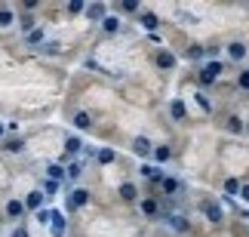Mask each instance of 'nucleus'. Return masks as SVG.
<instances>
[{
	"label": "nucleus",
	"instance_id": "f257e3e1",
	"mask_svg": "<svg viewBox=\"0 0 249 237\" xmlns=\"http://www.w3.org/2000/svg\"><path fill=\"white\" fill-rule=\"evenodd\" d=\"M222 71H225L222 62H218V59H209L203 68L197 71V83H200V87H209V83H215L218 77H222Z\"/></svg>",
	"mask_w": 249,
	"mask_h": 237
},
{
	"label": "nucleus",
	"instance_id": "f03ea898",
	"mask_svg": "<svg viewBox=\"0 0 249 237\" xmlns=\"http://www.w3.org/2000/svg\"><path fill=\"white\" fill-rule=\"evenodd\" d=\"M139 25L145 28L148 34H157V28H160V18H157V13H151V9H139Z\"/></svg>",
	"mask_w": 249,
	"mask_h": 237
},
{
	"label": "nucleus",
	"instance_id": "7ed1b4c3",
	"mask_svg": "<svg viewBox=\"0 0 249 237\" xmlns=\"http://www.w3.org/2000/svg\"><path fill=\"white\" fill-rule=\"evenodd\" d=\"M65 228H68V222H65V216L59 210L50 213V234L53 237H65Z\"/></svg>",
	"mask_w": 249,
	"mask_h": 237
},
{
	"label": "nucleus",
	"instance_id": "20e7f679",
	"mask_svg": "<svg viewBox=\"0 0 249 237\" xmlns=\"http://www.w3.org/2000/svg\"><path fill=\"white\" fill-rule=\"evenodd\" d=\"M86 203H89V191H86V188H74L68 194V210H80Z\"/></svg>",
	"mask_w": 249,
	"mask_h": 237
},
{
	"label": "nucleus",
	"instance_id": "39448f33",
	"mask_svg": "<svg viewBox=\"0 0 249 237\" xmlns=\"http://www.w3.org/2000/svg\"><path fill=\"white\" fill-rule=\"evenodd\" d=\"M43 201H46V197H43L40 188H37V191H31L22 203H25V210H34V213H37V210H43Z\"/></svg>",
	"mask_w": 249,
	"mask_h": 237
},
{
	"label": "nucleus",
	"instance_id": "423d86ee",
	"mask_svg": "<svg viewBox=\"0 0 249 237\" xmlns=\"http://www.w3.org/2000/svg\"><path fill=\"white\" fill-rule=\"evenodd\" d=\"M83 13H86V18H89V22H102V18L108 16V6H105V3H89Z\"/></svg>",
	"mask_w": 249,
	"mask_h": 237
},
{
	"label": "nucleus",
	"instance_id": "0eeeda50",
	"mask_svg": "<svg viewBox=\"0 0 249 237\" xmlns=\"http://www.w3.org/2000/svg\"><path fill=\"white\" fill-rule=\"evenodd\" d=\"M169 117H172V120H185V117H188L185 99H172V102H169Z\"/></svg>",
	"mask_w": 249,
	"mask_h": 237
},
{
	"label": "nucleus",
	"instance_id": "6e6552de",
	"mask_svg": "<svg viewBox=\"0 0 249 237\" xmlns=\"http://www.w3.org/2000/svg\"><path fill=\"white\" fill-rule=\"evenodd\" d=\"M117 194H120V201H126V203H136V201H139V188L132 185V182H123V185L117 188Z\"/></svg>",
	"mask_w": 249,
	"mask_h": 237
},
{
	"label": "nucleus",
	"instance_id": "1a4fd4ad",
	"mask_svg": "<svg viewBox=\"0 0 249 237\" xmlns=\"http://www.w3.org/2000/svg\"><path fill=\"white\" fill-rule=\"evenodd\" d=\"M203 213H206V219L213 222V225H222V219H225L222 203H203Z\"/></svg>",
	"mask_w": 249,
	"mask_h": 237
},
{
	"label": "nucleus",
	"instance_id": "9d476101",
	"mask_svg": "<svg viewBox=\"0 0 249 237\" xmlns=\"http://www.w3.org/2000/svg\"><path fill=\"white\" fill-rule=\"evenodd\" d=\"M225 50H228V55H231L234 62H243L246 59V43H240V40H231Z\"/></svg>",
	"mask_w": 249,
	"mask_h": 237
},
{
	"label": "nucleus",
	"instance_id": "9b49d317",
	"mask_svg": "<svg viewBox=\"0 0 249 237\" xmlns=\"http://www.w3.org/2000/svg\"><path fill=\"white\" fill-rule=\"evenodd\" d=\"M176 62H178V59H176V55H172L169 50H160V53H157V68L172 71V68H176Z\"/></svg>",
	"mask_w": 249,
	"mask_h": 237
},
{
	"label": "nucleus",
	"instance_id": "f8f14e48",
	"mask_svg": "<svg viewBox=\"0 0 249 237\" xmlns=\"http://www.w3.org/2000/svg\"><path fill=\"white\" fill-rule=\"evenodd\" d=\"M166 222H169V228L176 231V234H188V228H191V222L185 219V216H169Z\"/></svg>",
	"mask_w": 249,
	"mask_h": 237
},
{
	"label": "nucleus",
	"instance_id": "ddd939ff",
	"mask_svg": "<svg viewBox=\"0 0 249 237\" xmlns=\"http://www.w3.org/2000/svg\"><path fill=\"white\" fill-rule=\"evenodd\" d=\"M151 148H154V145H151L145 136H136V139H132V151H136L139 157H148V154H151Z\"/></svg>",
	"mask_w": 249,
	"mask_h": 237
},
{
	"label": "nucleus",
	"instance_id": "4468645a",
	"mask_svg": "<svg viewBox=\"0 0 249 237\" xmlns=\"http://www.w3.org/2000/svg\"><path fill=\"white\" fill-rule=\"evenodd\" d=\"M139 210L145 213V216H157V213H160V203H157V197H142Z\"/></svg>",
	"mask_w": 249,
	"mask_h": 237
},
{
	"label": "nucleus",
	"instance_id": "2eb2a0df",
	"mask_svg": "<svg viewBox=\"0 0 249 237\" xmlns=\"http://www.w3.org/2000/svg\"><path fill=\"white\" fill-rule=\"evenodd\" d=\"M6 216L18 222V219L25 216V203H22V201H6Z\"/></svg>",
	"mask_w": 249,
	"mask_h": 237
},
{
	"label": "nucleus",
	"instance_id": "dca6fc26",
	"mask_svg": "<svg viewBox=\"0 0 249 237\" xmlns=\"http://www.w3.org/2000/svg\"><path fill=\"white\" fill-rule=\"evenodd\" d=\"M151 157H154L157 164H166V160L172 157V148L169 145H154V148H151Z\"/></svg>",
	"mask_w": 249,
	"mask_h": 237
},
{
	"label": "nucleus",
	"instance_id": "f3484780",
	"mask_svg": "<svg viewBox=\"0 0 249 237\" xmlns=\"http://www.w3.org/2000/svg\"><path fill=\"white\" fill-rule=\"evenodd\" d=\"M99 25H102L105 34H117V31H120V18H117V16H105Z\"/></svg>",
	"mask_w": 249,
	"mask_h": 237
},
{
	"label": "nucleus",
	"instance_id": "a211bd4d",
	"mask_svg": "<svg viewBox=\"0 0 249 237\" xmlns=\"http://www.w3.org/2000/svg\"><path fill=\"white\" fill-rule=\"evenodd\" d=\"M83 151V139L80 136H68L65 139V154H80Z\"/></svg>",
	"mask_w": 249,
	"mask_h": 237
},
{
	"label": "nucleus",
	"instance_id": "6ab92c4d",
	"mask_svg": "<svg viewBox=\"0 0 249 237\" xmlns=\"http://www.w3.org/2000/svg\"><path fill=\"white\" fill-rule=\"evenodd\" d=\"M43 40H46V31H43V28H34V31L25 34V43H28V46H40Z\"/></svg>",
	"mask_w": 249,
	"mask_h": 237
},
{
	"label": "nucleus",
	"instance_id": "aec40b11",
	"mask_svg": "<svg viewBox=\"0 0 249 237\" xmlns=\"http://www.w3.org/2000/svg\"><path fill=\"white\" fill-rule=\"evenodd\" d=\"M3 151H6V154H22V151H25V139H6Z\"/></svg>",
	"mask_w": 249,
	"mask_h": 237
},
{
	"label": "nucleus",
	"instance_id": "412c9836",
	"mask_svg": "<svg viewBox=\"0 0 249 237\" xmlns=\"http://www.w3.org/2000/svg\"><path fill=\"white\" fill-rule=\"evenodd\" d=\"M95 160H99L102 166H108V164L117 160V154H114V148H99V151H95Z\"/></svg>",
	"mask_w": 249,
	"mask_h": 237
},
{
	"label": "nucleus",
	"instance_id": "4be33fe9",
	"mask_svg": "<svg viewBox=\"0 0 249 237\" xmlns=\"http://www.w3.org/2000/svg\"><path fill=\"white\" fill-rule=\"evenodd\" d=\"M71 123H74L77 129H89V127H92V114H86V111H77Z\"/></svg>",
	"mask_w": 249,
	"mask_h": 237
},
{
	"label": "nucleus",
	"instance_id": "5701e85b",
	"mask_svg": "<svg viewBox=\"0 0 249 237\" xmlns=\"http://www.w3.org/2000/svg\"><path fill=\"white\" fill-rule=\"evenodd\" d=\"M160 188H163V194H178V191H181V182H178V179H169V176H163V182H160Z\"/></svg>",
	"mask_w": 249,
	"mask_h": 237
},
{
	"label": "nucleus",
	"instance_id": "b1692460",
	"mask_svg": "<svg viewBox=\"0 0 249 237\" xmlns=\"http://www.w3.org/2000/svg\"><path fill=\"white\" fill-rule=\"evenodd\" d=\"M16 25V13L9 6H0V28H13Z\"/></svg>",
	"mask_w": 249,
	"mask_h": 237
},
{
	"label": "nucleus",
	"instance_id": "393cba45",
	"mask_svg": "<svg viewBox=\"0 0 249 237\" xmlns=\"http://www.w3.org/2000/svg\"><path fill=\"white\" fill-rule=\"evenodd\" d=\"M46 179L62 182V179H65V166H62V164H50V166H46Z\"/></svg>",
	"mask_w": 249,
	"mask_h": 237
},
{
	"label": "nucleus",
	"instance_id": "a878e982",
	"mask_svg": "<svg viewBox=\"0 0 249 237\" xmlns=\"http://www.w3.org/2000/svg\"><path fill=\"white\" fill-rule=\"evenodd\" d=\"M59 182H53V179H43V185H40V191H43V197H50V194H59Z\"/></svg>",
	"mask_w": 249,
	"mask_h": 237
},
{
	"label": "nucleus",
	"instance_id": "bb28decb",
	"mask_svg": "<svg viewBox=\"0 0 249 237\" xmlns=\"http://www.w3.org/2000/svg\"><path fill=\"white\" fill-rule=\"evenodd\" d=\"M225 127L231 129V132H237V136H240V132L246 129V123H243L240 117H228V120H225Z\"/></svg>",
	"mask_w": 249,
	"mask_h": 237
},
{
	"label": "nucleus",
	"instance_id": "cd10ccee",
	"mask_svg": "<svg viewBox=\"0 0 249 237\" xmlns=\"http://www.w3.org/2000/svg\"><path fill=\"white\" fill-rule=\"evenodd\" d=\"M83 176V164H68L65 166V179H80Z\"/></svg>",
	"mask_w": 249,
	"mask_h": 237
},
{
	"label": "nucleus",
	"instance_id": "c85d7f7f",
	"mask_svg": "<svg viewBox=\"0 0 249 237\" xmlns=\"http://www.w3.org/2000/svg\"><path fill=\"white\" fill-rule=\"evenodd\" d=\"M225 194H240V182L231 176V179H225Z\"/></svg>",
	"mask_w": 249,
	"mask_h": 237
},
{
	"label": "nucleus",
	"instance_id": "c756f323",
	"mask_svg": "<svg viewBox=\"0 0 249 237\" xmlns=\"http://www.w3.org/2000/svg\"><path fill=\"white\" fill-rule=\"evenodd\" d=\"M237 87H240L243 92H249V68H243L240 74H237Z\"/></svg>",
	"mask_w": 249,
	"mask_h": 237
},
{
	"label": "nucleus",
	"instance_id": "7c9ffc66",
	"mask_svg": "<svg viewBox=\"0 0 249 237\" xmlns=\"http://www.w3.org/2000/svg\"><path fill=\"white\" fill-rule=\"evenodd\" d=\"M194 99H197V105H200V111H206V114H209V111H213V102H209V99L203 96V92H197Z\"/></svg>",
	"mask_w": 249,
	"mask_h": 237
},
{
	"label": "nucleus",
	"instance_id": "2f4dec72",
	"mask_svg": "<svg viewBox=\"0 0 249 237\" xmlns=\"http://www.w3.org/2000/svg\"><path fill=\"white\" fill-rule=\"evenodd\" d=\"M83 9H86V3H83V0H71V3H68V13H71V16L83 13Z\"/></svg>",
	"mask_w": 249,
	"mask_h": 237
},
{
	"label": "nucleus",
	"instance_id": "473e14b6",
	"mask_svg": "<svg viewBox=\"0 0 249 237\" xmlns=\"http://www.w3.org/2000/svg\"><path fill=\"white\" fill-rule=\"evenodd\" d=\"M59 50H62L59 43H40V53H43V55H55Z\"/></svg>",
	"mask_w": 249,
	"mask_h": 237
},
{
	"label": "nucleus",
	"instance_id": "72a5a7b5",
	"mask_svg": "<svg viewBox=\"0 0 249 237\" xmlns=\"http://www.w3.org/2000/svg\"><path fill=\"white\" fill-rule=\"evenodd\" d=\"M120 9H123V13H139V0H123Z\"/></svg>",
	"mask_w": 249,
	"mask_h": 237
},
{
	"label": "nucleus",
	"instance_id": "f704fd0d",
	"mask_svg": "<svg viewBox=\"0 0 249 237\" xmlns=\"http://www.w3.org/2000/svg\"><path fill=\"white\" fill-rule=\"evenodd\" d=\"M18 28H22V31L28 34V31H34V28H37V25H34V18H31V16H25V18H22V22H18Z\"/></svg>",
	"mask_w": 249,
	"mask_h": 237
},
{
	"label": "nucleus",
	"instance_id": "c9c22d12",
	"mask_svg": "<svg viewBox=\"0 0 249 237\" xmlns=\"http://www.w3.org/2000/svg\"><path fill=\"white\" fill-rule=\"evenodd\" d=\"M185 55H188V59H200V55H203V46H197V43H194V46H188V53H185Z\"/></svg>",
	"mask_w": 249,
	"mask_h": 237
},
{
	"label": "nucleus",
	"instance_id": "e433bc0d",
	"mask_svg": "<svg viewBox=\"0 0 249 237\" xmlns=\"http://www.w3.org/2000/svg\"><path fill=\"white\" fill-rule=\"evenodd\" d=\"M50 213L53 210H37V222H40V225H50Z\"/></svg>",
	"mask_w": 249,
	"mask_h": 237
},
{
	"label": "nucleus",
	"instance_id": "4c0bfd02",
	"mask_svg": "<svg viewBox=\"0 0 249 237\" xmlns=\"http://www.w3.org/2000/svg\"><path fill=\"white\" fill-rule=\"evenodd\" d=\"M9 237H31V234H28V228H25V225H18V228H13V231H9Z\"/></svg>",
	"mask_w": 249,
	"mask_h": 237
},
{
	"label": "nucleus",
	"instance_id": "58836bf2",
	"mask_svg": "<svg viewBox=\"0 0 249 237\" xmlns=\"http://www.w3.org/2000/svg\"><path fill=\"white\" fill-rule=\"evenodd\" d=\"M240 201L249 203V185H240Z\"/></svg>",
	"mask_w": 249,
	"mask_h": 237
},
{
	"label": "nucleus",
	"instance_id": "ea45409f",
	"mask_svg": "<svg viewBox=\"0 0 249 237\" xmlns=\"http://www.w3.org/2000/svg\"><path fill=\"white\" fill-rule=\"evenodd\" d=\"M3 136H6V123L0 120V139H3Z\"/></svg>",
	"mask_w": 249,
	"mask_h": 237
},
{
	"label": "nucleus",
	"instance_id": "a19ab883",
	"mask_svg": "<svg viewBox=\"0 0 249 237\" xmlns=\"http://www.w3.org/2000/svg\"><path fill=\"white\" fill-rule=\"evenodd\" d=\"M246 129H249V123H246Z\"/></svg>",
	"mask_w": 249,
	"mask_h": 237
}]
</instances>
